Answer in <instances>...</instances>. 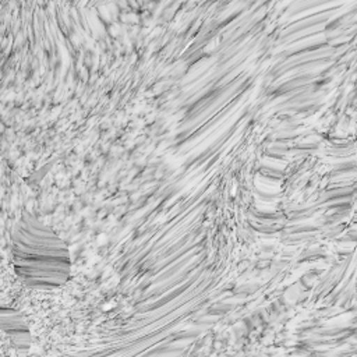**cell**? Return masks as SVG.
<instances>
[{"instance_id": "6da1fadb", "label": "cell", "mask_w": 357, "mask_h": 357, "mask_svg": "<svg viewBox=\"0 0 357 357\" xmlns=\"http://www.w3.org/2000/svg\"><path fill=\"white\" fill-rule=\"evenodd\" d=\"M14 261L22 279L35 287L59 286L68 278L66 244L29 213L22 216L14 234Z\"/></svg>"}]
</instances>
